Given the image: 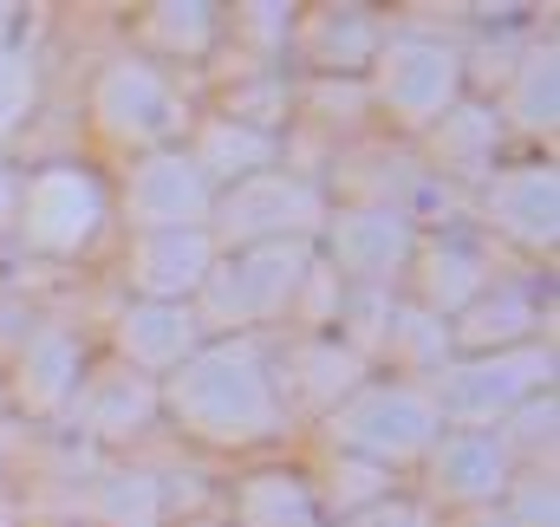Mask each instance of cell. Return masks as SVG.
Instances as JSON below:
<instances>
[{
  "label": "cell",
  "mask_w": 560,
  "mask_h": 527,
  "mask_svg": "<svg viewBox=\"0 0 560 527\" xmlns=\"http://www.w3.org/2000/svg\"><path fill=\"white\" fill-rule=\"evenodd\" d=\"M170 410L209 443H255L275 423V391H268L261 352L255 346H215V352L189 359L183 378L170 385Z\"/></svg>",
  "instance_id": "1"
},
{
  "label": "cell",
  "mask_w": 560,
  "mask_h": 527,
  "mask_svg": "<svg viewBox=\"0 0 560 527\" xmlns=\"http://www.w3.org/2000/svg\"><path fill=\"white\" fill-rule=\"evenodd\" d=\"M436 436V410L423 391H405V385H372V391H352V403L332 410V443L372 469L385 462H411L430 449Z\"/></svg>",
  "instance_id": "2"
},
{
  "label": "cell",
  "mask_w": 560,
  "mask_h": 527,
  "mask_svg": "<svg viewBox=\"0 0 560 527\" xmlns=\"http://www.w3.org/2000/svg\"><path fill=\"white\" fill-rule=\"evenodd\" d=\"M215 222H222V242H235L242 255L248 248H268V242H306L313 229H326V196L300 176H248L235 183L222 202H209Z\"/></svg>",
  "instance_id": "3"
},
{
  "label": "cell",
  "mask_w": 560,
  "mask_h": 527,
  "mask_svg": "<svg viewBox=\"0 0 560 527\" xmlns=\"http://www.w3.org/2000/svg\"><path fill=\"white\" fill-rule=\"evenodd\" d=\"M13 222H20L26 248H39V255H79L98 235V222H105V189L85 169L52 163V169H39V176L20 183Z\"/></svg>",
  "instance_id": "4"
},
{
  "label": "cell",
  "mask_w": 560,
  "mask_h": 527,
  "mask_svg": "<svg viewBox=\"0 0 560 527\" xmlns=\"http://www.w3.org/2000/svg\"><path fill=\"white\" fill-rule=\"evenodd\" d=\"M548 378H555V359L548 352H495V359H476V365L443 372L430 410L482 430V423H502L515 403H528L535 391H548Z\"/></svg>",
  "instance_id": "5"
},
{
  "label": "cell",
  "mask_w": 560,
  "mask_h": 527,
  "mask_svg": "<svg viewBox=\"0 0 560 527\" xmlns=\"http://www.w3.org/2000/svg\"><path fill=\"white\" fill-rule=\"evenodd\" d=\"M456 52L430 46V39H398L378 59V105L405 125H436L456 105Z\"/></svg>",
  "instance_id": "6"
},
{
  "label": "cell",
  "mask_w": 560,
  "mask_h": 527,
  "mask_svg": "<svg viewBox=\"0 0 560 527\" xmlns=\"http://www.w3.org/2000/svg\"><path fill=\"white\" fill-rule=\"evenodd\" d=\"M332 273H352V286H385L411 261V222L398 209H346L326 222Z\"/></svg>",
  "instance_id": "7"
},
{
  "label": "cell",
  "mask_w": 560,
  "mask_h": 527,
  "mask_svg": "<svg viewBox=\"0 0 560 527\" xmlns=\"http://www.w3.org/2000/svg\"><path fill=\"white\" fill-rule=\"evenodd\" d=\"M215 267V242L202 229H150L131 248V286L143 300H170L183 306V293H196Z\"/></svg>",
  "instance_id": "8"
},
{
  "label": "cell",
  "mask_w": 560,
  "mask_h": 527,
  "mask_svg": "<svg viewBox=\"0 0 560 527\" xmlns=\"http://www.w3.org/2000/svg\"><path fill=\"white\" fill-rule=\"evenodd\" d=\"M92 112H98V125L112 137H156L170 131L176 98H170L163 72H150L138 59H118V66H105V79L92 92Z\"/></svg>",
  "instance_id": "9"
},
{
  "label": "cell",
  "mask_w": 560,
  "mask_h": 527,
  "mask_svg": "<svg viewBox=\"0 0 560 527\" xmlns=\"http://www.w3.org/2000/svg\"><path fill=\"white\" fill-rule=\"evenodd\" d=\"M131 215H138L143 229H196L202 215H209V176L189 163V156H150L138 169V183H131Z\"/></svg>",
  "instance_id": "10"
},
{
  "label": "cell",
  "mask_w": 560,
  "mask_h": 527,
  "mask_svg": "<svg viewBox=\"0 0 560 527\" xmlns=\"http://www.w3.org/2000/svg\"><path fill=\"white\" fill-rule=\"evenodd\" d=\"M430 482L450 502H495V495H509V449L482 430L443 436L430 456Z\"/></svg>",
  "instance_id": "11"
},
{
  "label": "cell",
  "mask_w": 560,
  "mask_h": 527,
  "mask_svg": "<svg viewBox=\"0 0 560 527\" xmlns=\"http://www.w3.org/2000/svg\"><path fill=\"white\" fill-rule=\"evenodd\" d=\"M555 169H509L489 183V222L528 248H548L555 242Z\"/></svg>",
  "instance_id": "12"
},
{
  "label": "cell",
  "mask_w": 560,
  "mask_h": 527,
  "mask_svg": "<svg viewBox=\"0 0 560 527\" xmlns=\"http://www.w3.org/2000/svg\"><path fill=\"white\" fill-rule=\"evenodd\" d=\"M20 359V403L26 410H66L72 403V385H79V346H72V332H59V326H39V332H26V346L13 352Z\"/></svg>",
  "instance_id": "13"
},
{
  "label": "cell",
  "mask_w": 560,
  "mask_h": 527,
  "mask_svg": "<svg viewBox=\"0 0 560 527\" xmlns=\"http://www.w3.org/2000/svg\"><path fill=\"white\" fill-rule=\"evenodd\" d=\"M235 286H242V300H248V319H275L280 306L300 293V280H306V242H268V248H248V255H235Z\"/></svg>",
  "instance_id": "14"
},
{
  "label": "cell",
  "mask_w": 560,
  "mask_h": 527,
  "mask_svg": "<svg viewBox=\"0 0 560 527\" xmlns=\"http://www.w3.org/2000/svg\"><path fill=\"white\" fill-rule=\"evenodd\" d=\"M535 332V300H528V286H489V293H476L469 306H463V319L450 326V339H463L469 352H509L515 339H528Z\"/></svg>",
  "instance_id": "15"
},
{
  "label": "cell",
  "mask_w": 560,
  "mask_h": 527,
  "mask_svg": "<svg viewBox=\"0 0 560 527\" xmlns=\"http://www.w3.org/2000/svg\"><path fill=\"white\" fill-rule=\"evenodd\" d=\"M118 346L138 359V365H176L196 352V313L189 306H170V300H138L118 326Z\"/></svg>",
  "instance_id": "16"
},
{
  "label": "cell",
  "mask_w": 560,
  "mask_h": 527,
  "mask_svg": "<svg viewBox=\"0 0 560 527\" xmlns=\"http://www.w3.org/2000/svg\"><path fill=\"white\" fill-rule=\"evenodd\" d=\"M280 156V143L268 131H248V125H209V131L196 137V169L202 176H229V183H248V176H268Z\"/></svg>",
  "instance_id": "17"
},
{
  "label": "cell",
  "mask_w": 560,
  "mask_h": 527,
  "mask_svg": "<svg viewBox=\"0 0 560 527\" xmlns=\"http://www.w3.org/2000/svg\"><path fill=\"white\" fill-rule=\"evenodd\" d=\"M293 385L306 403H339V397H352L365 385V359L346 346V339H306L300 352H293Z\"/></svg>",
  "instance_id": "18"
},
{
  "label": "cell",
  "mask_w": 560,
  "mask_h": 527,
  "mask_svg": "<svg viewBox=\"0 0 560 527\" xmlns=\"http://www.w3.org/2000/svg\"><path fill=\"white\" fill-rule=\"evenodd\" d=\"M489 150H495V112H482V105H450V112L430 125V156H436V169H450V176L489 169Z\"/></svg>",
  "instance_id": "19"
},
{
  "label": "cell",
  "mask_w": 560,
  "mask_h": 527,
  "mask_svg": "<svg viewBox=\"0 0 560 527\" xmlns=\"http://www.w3.org/2000/svg\"><path fill=\"white\" fill-rule=\"evenodd\" d=\"M150 417H156V391H150L143 378H105V385H92V391L79 397V423H85L98 443L131 436Z\"/></svg>",
  "instance_id": "20"
},
{
  "label": "cell",
  "mask_w": 560,
  "mask_h": 527,
  "mask_svg": "<svg viewBox=\"0 0 560 527\" xmlns=\"http://www.w3.org/2000/svg\"><path fill=\"white\" fill-rule=\"evenodd\" d=\"M482 261L463 248V242H436L430 255H423V313H463L476 293H482Z\"/></svg>",
  "instance_id": "21"
},
{
  "label": "cell",
  "mask_w": 560,
  "mask_h": 527,
  "mask_svg": "<svg viewBox=\"0 0 560 527\" xmlns=\"http://www.w3.org/2000/svg\"><path fill=\"white\" fill-rule=\"evenodd\" d=\"M242 527H319V502L293 482V476H255L235 502Z\"/></svg>",
  "instance_id": "22"
},
{
  "label": "cell",
  "mask_w": 560,
  "mask_h": 527,
  "mask_svg": "<svg viewBox=\"0 0 560 527\" xmlns=\"http://www.w3.org/2000/svg\"><path fill=\"white\" fill-rule=\"evenodd\" d=\"M92 508L105 515V527H156L163 522V489H156V476L125 469V476H105L92 489Z\"/></svg>",
  "instance_id": "23"
},
{
  "label": "cell",
  "mask_w": 560,
  "mask_h": 527,
  "mask_svg": "<svg viewBox=\"0 0 560 527\" xmlns=\"http://www.w3.org/2000/svg\"><path fill=\"white\" fill-rule=\"evenodd\" d=\"M372 46H378V26H372V13L365 7H326L319 20H313V52L326 59V66H365L372 59Z\"/></svg>",
  "instance_id": "24"
},
{
  "label": "cell",
  "mask_w": 560,
  "mask_h": 527,
  "mask_svg": "<svg viewBox=\"0 0 560 527\" xmlns=\"http://www.w3.org/2000/svg\"><path fill=\"white\" fill-rule=\"evenodd\" d=\"M143 33H150L156 46H176V52H202V46L222 33V13H215V7H196V0H183V7H150Z\"/></svg>",
  "instance_id": "25"
},
{
  "label": "cell",
  "mask_w": 560,
  "mask_h": 527,
  "mask_svg": "<svg viewBox=\"0 0 560 527\" xmlns=\"http://www.w3.org/2000/svg\"><path fill=\"white\" fill-rule=\"evenodd\" d=\"M385 346H392L398 359H411V365H443V352H450V319H436V313H423V306H405V313H392Z\"/></svg>",
  "instance_id": "26"
},
{
  "label": "cell",
  "mask_w": 560,
  "mask_h": 527,
  "mask_svg": "<svg viewBox=\"0 0 560 527\" xmlns=\"http://www.w3.org/2000/svg\"><path fill=\"white\" fill-rule=\"evenodd\" d=\"M392 293L385 286H352L346 300H339V319H346V332H352V352L365 359L372 346H385V332H392Z\"/></svg>",
  "instance_id": "27"
},
{
  "label": "cell",
  "mask_w": 560,
  "mask_h": 527,
  "mask_svg": "<svg viewBox=\"0 0 560 527\" xmlns=\"http://www.w3.org/2000/svg\"><path fill=\"white\" fill-rule=\"evenodd\" d=\"M509 436H495L509 456H535V449H555V391H535L528 403H515L509 417Z\"/></svg>",
  "instance_id": "28"
},
{
  "label": "cell",
  "mask_w": 560,
  "mask_h": 527,
  "mask_svg": "<svg viewBox=\"0 0 560 527\" xmlns=\"http://www.w3.org/2000/svg\"><path fill=\"white\" fill-rule=\"evenodd\" d=\"M509 112H515L528 131H548V125H555V59H548V52L528 59V66L515 72V98H509Z\"/></svg>",
  "instance_id": "29"
},
{
  "label": "cell",
  "mask_w": 560,
  "mask_h": 527,
  "mask_svg": "<svg viewBox=\"0 0 560 527\" xmlns=\"http://www.w3.org/2000/svg\"><path fill=\"white\" fill-rule=\"evenodd\" d=\"M280 112H287V85H280V79H261V85L229 92V125L268 131V125H280Z\"/></svg>",
  "instance_id": "30"
},
{
  "label": "cell",
  "mask_w": 560,
  "mask_h": 527,
  "mask_svg": "<svg viewBox=\"0 0 560 527\" xmlns=\"http://www.w3.org/2000/svg\"><path fill=\"white\" fill-rule=\"evenodd\" d=\"M26 105H33V72H26V59L0 52V131H13L26 118Z\"/></svg>",
  "instance_id": "31"
},
{
  "label": "cell",
  "mask_w": 560,
  "mask_h": 527,
  "mask_svg": "<svg viewBox=\"0 0 560 527\" xmlns=\"http://www.w3.org/2000/svg\"><path fill=\"white\" fill-rule=\"evenodd\" d=\"M509 515H515V527H555V489L548 482L509 489Z\"/></svg>",
  "instance_id": "32"
},
{
  "label": "cell",
  "mask_w": 560,
  "mask_h": 527,
  "mask_svg": "<svg viewBox=\"0 0 560 527\" xmlns=\"http://www.w3.org/2000/svg\"><path fill=\"white\" fill-rule=\"evenodd\" d=\"M235 20H242V33H248V39H261V46L293 33V13H287V7H242Z\"/></svg>",
  "instance_id": "33"
},
{
  "label": "cell",
  "mask_w": 560,
  "mask_h": 527,
  "mask_svg": "<svg viewBox=\"0 0 560 527\" xmlns=\"http://www.w3.org/2000/svg\"><path fill=\"white\" fill-rule=\"evenodd\" d=\"M352 527H423V508L411 502H372V508H359Z\"/></svg>",
  "instance_id": "34"
},
{
  "label": "cell",
  "mask_w": 560,
  "mask_h": 527,
  "mask_svg": "<svg viewBox=\"0 0 560 527\" xmlns=\"http://www.w3.org/2000/svg\"><path fill=\"white\" fill-rule=\"evenodd\" d=\"M20 346H26V306L0 300V352H20Z\"/></svg>",
  "instance_id": "35"
},
{
  "label": "cell",
  "mask_w": 560,
  "mask_h": 527,
  "mask_svg": "<svg viewBox=\"0 0 560 527\" xmlns=\"http://www.w3.org/2000/svg\"><path fill=\"white\" fill-rule=\"evenodd\" d=\"M13 202H20V176H7V163H0V229L13 222Z\"/></svg>",
  "instance_id": "36"
},
{
  "label": "cell",
  "mask_w": 560,
  "mask_h": 527,
  "mask_svg": "<svg viewBox=\"0 0 560 527\" xmlns=\"http://www.w3.org/2000/svg\"><path fill=\"white\" fill-rule=\"evenodd\" d=\"M7 20H13V7H0V39H7Z\"/></svg>",
  "instance_id": "37"
},
{
  "label": "cell",
  "mask_w": 560,
  "mask_h": 527,
  "mask_svg": "<svg viewBox=\"0 0 560 527\" xmlns=\"http://www.w3.org/2000/svg\"><path fill=\"white\" fill-rule=\"evenodd\" d=\"M0 403H7V391H0Z\"/></svg>",
  "instance_id": "38"
}]
</instances>
